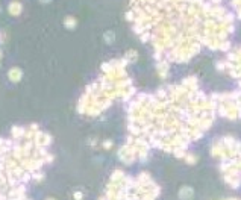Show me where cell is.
Here are the masks:
<instances>
[{
	"label": "cell",
	"mask_w": 241,
	"mask_h": 200,
	"mask_svg": "<svg viewBox=\"0 0 241 200\" xmlns=\"http://www.w3.org/2000/svg\"><path fill=\"white\" fill-rule=\"evenodd\" d=\"M9 77H12V80L17 82V80L20 79V70H17V68H15V70H11V71H9Z\"/></svg>",
	"instance_id": "6da1fadb"
},
{
	"label": "cell",
	"mask_w": 241,
	"mask_h": 200,
	"mask_svg": "<svg viewBox=\"0 0 241 200\" xmlns=\"http://www.w3.org/2000/svg\"><path fill=\"white\" fill-rule=\"evenodd\" d=\"M20 11V5L18 3H14V5H11V8H9V12H14V14H17Z\"/></svg>",
	"instance_id": "7a4b0ae2"
}]
</instances>
